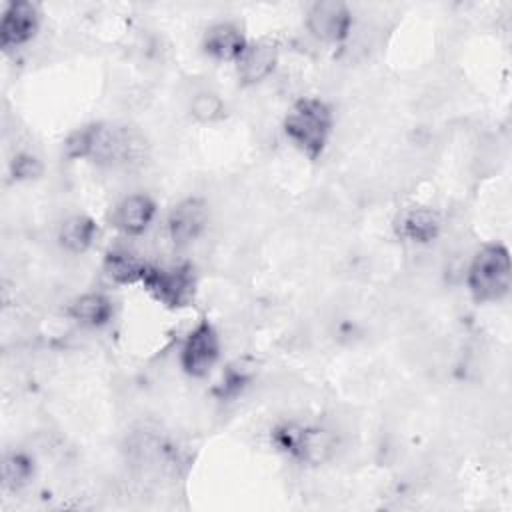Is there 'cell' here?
<instances>
[{
	"label": "cell",
	"mask_w": 512,
	"mask_h": 512,
	"mask_svg": "<svg viewBox=\"0 0 512 512\" xmlns=\"http://www.w3.org/2000/svg\"><path fill=\"white\" fill-rule=\"evenodd\" d=\"M282 130L302 156L318 160L332 138L334 112L326 100L318 96H302L288 108Z\"/></svg>",
	"instance_id": "1"
},
{
	"label": "cell",
	"mask_w": 512,
	"mask_h": 512,
	"mask_svg": "<svg viewBox=\"0 0 512 512\" xmlns=\"http://www.w3.org/2000/svg\"><path fill=\"white\" fill-rule=\"evenodd\" d=\"M512 286L510 250L502 242H488L476 250L466 270V288L474 302L494 304L508 296Z\"/></svg>",
	"instance_id": "2"
},
{
	"label": "cell",
	"mask_w": 512,
	"mask_h": 512,
	"mask_svg": "<svg viewBox=\"0 0 512 512\" xmlns=\"http://www.w3.org/2000/svg\"><path fill=\"white\" fill-rule=\"evenodd\" d=\"M140 286L160 306L170 310H182L192 306V302L196 300L198 278L194 266L188 262L148 264Z\"/></svg>",
	"instance_id": "3"
},
{
	"label": "cell",
	"mask_w": 512,
	"mask_h": 512,
	"mask_svg": "<svg viewBox=\"0 0 512 512\" xmlns=\"http://www.w3.org/2000/svg\"><path fill=\"white\" fill-rule=\"evenodd\" d=\"M272 444L302 464H320L330 458L334 450V438L328 430L310 424H280L272 432Z\"/></svg>",
	"instance_id": "4"
},
{
	"label": "cell",
	"mask_w": 512,
	"mask_h": 512,
	"mask_svg": "<svg viewBox=\"0 0 512 512\" xmlns=\"http://www.w3.org/2000/svg\"><path fill=\"white\" fill-rule=\"evenodd\" d=\"M222 354V340L216 326L202 318L184 336L178 352V364L190 378H204L218 364Z\"/></svg>",
	"instance_id": "5"
},
{
	"label": "cell",
	"mask_w": 512,
	"mask_h": 512,
	"mask_svg": "<svg viewBox=\"0 0 512 512\" xmlns=\"http://www.w3.org/2000/svg\"><path fill=\"white\" fill-rule=\"evenodd\" d=\"M304 24L314 40L322 44H342L352 32L354 16L346 2L320 0L306 10Z\"/></svg>",
	"instance_id": "6"
},
{
	"label": "cell",
	"mask_w": 512,
	"mask_h": 512,
	"mask_svg": "<svg viewBox=\"0 0 512 512\" xmlns=\"http://www.w3.org/2000/svg\"><path fill=\"white\" fill-rule=\"evenodd\" d=\"M208 204L200 196L182 198L172 206L166 218V232L176 248H184L198 240L208 228Z\"/></svg>",
	"instance_id": "7"
},
{
	"label": "cell",
	"mask_w": 512,
	"mask_h": 512,
	"mask_svg": "<svg viewBox=\"0 0 512 512\" xmlns=\"http://www.w3.org/2000/svg\"><path fill=\"white\" fill-rule=\"evenodd\" d=\"M40 8L30 0H12L0 18V48L4 52L26 46L40 28Z\"/></svg>",
	"instance_id": "8"
},
{
	"label": "cell",
	"mask_w": 512,
	"mask_h": 512,
	"mask_svg": "<svg viewBox=\"0 0 512 512\" xmlns=\"http://www.w3.org/2000/svg\"><path fill=\"white\" fill-rule=\"evenodd\" d=\"M280 48L274 38L248 40V46L236 60V76L242 86H256L264 82L278 66Z\"/></svg>",
	"instance_id": "9"
},
{
	"label": "cell",
	"mask_w": 512,
	"mask_h": 512,
	"mask_svg": "<svg viewBox=\"0 0 512 512\" xmlns=\"http://www.w3.org/2000/svg\"><path fill=\"white\" fill-rule=\"evenodd\" d=\"M156 202L144 194H128L116 202L110 214V226L124 236H142L156 218Z\"/></svg>",
	"instance_id": "10"
},
{
	"label": "cell",
	"mask_w": 512,
	"mask_h": 512,
	"mask_svg": "<svg viewBox=\"0 0 512 512\" xmlns=\"http://www.w3.org/2000/svg\"><path fill=\"white\" fill-rule=\"evenodd\" d=\"M248 46V38L242 28L234 22H216L206 28L202 36V52L216 62H232L240 58L244 48Z\"/></svg>",
	"instance_id": "11"
},
{
	"label": "cell",
	"mask_w": 512,
	"mask_h": 512,
	"mask_svg": "<svg viewBox=\"0 0 512 512\" xmlns=\"http://www.w3.org/2000/svg\"><path fill=\"white\" fill-rule=\"evenodd\" d=\"M442 232V218L434 208L414 206L400 214L396 222V234L410 244H432Z\"/></svg>",
	"instance_id": "12"
},
{
	"label": "cell",
	"mask_w": 512,
	"mask_h": 512,
	"mask_svg": "<svg viewBox=\"0 0 512 512\" xmlns=\"http://www.w3.org/2000/svg\"><path fill=\"white\" fill-rule=\"evenodd\" d=\"M66 316L84 328H104L114 318V302L104 292H84L68 302Z\"/></svg>",
	"instance_id": "13"
},
{
	"label": "cell",
	"mask_w": 512,
	"mask_h": 512,
	"mask_svg": "<svg viewBox=\"0 0 512 512\" xmlns=\"http://www.w3.org/2000/svg\"><path fill=\"white\" fill-rule=\"evenodd\" d=\"M148 264V260L128 248H110L102 258V272L118 286H132L142 282Z\"/></svg>",
	"instance_id": "14"
},
{
	"label": "cell",
	"mask_w": 512,
	"mask_h": 512,
	"mask_svg": "<svg viewBox=\"0 0 512 512\" xmlns=\"http://www.w3.org/2000/svg\"><path fill=\"white\" fill-rule=\"evenodd\" d=\"M98 236V222L86 214H72L58 226V244L70 254H84Z\"/></svg>",
	"instance_id": "15"
},
{
	"label": "cell",
	"mask_w": 512,
	"mask_h": 512,
	"mask_svg": "<svg viewBox=\"0 0 512 512\" xmlns=\"http://www.w3.org/2000/svg\"><path fill=\"white\" fill-rule=\"evenodd\" d=\"M34 476V462L24 452H10L4 456L2 462V484L6 490H20L24 488Z\"/></svg>",
	"instance_id": "16"
},
{
	"label": "cell",
	"mask_w": 512,
	"mask_h": 512,
	"mask_svg": "<svg viewBox=\"0 0 512 512\" xmlns=\"http://www.w3.org/2000/svg\"><path fill=\"white\" fill-rule=\"evenodd\" d=\"M188 110L196 122L212 124L224 116V102L216 92L200 90L192 96Z\"/></svg>",
	"instance_id": "17"
},
{
	"label": "cell",
	"mask_w": 512,
	"mask_h": 512,
	"mask_svg": "<svg viewBox=\"0 0 512 512\" xmlns=\"http://www.w3.org/2000/svg\"><path fill=\"white\" fill-rule=\"evenodd\" d=\"M10 174L14 180H34L42 174V162L30 152H20L10 162Z\"/></svg>",
	"instance_id": "18"
}]
</instances>
